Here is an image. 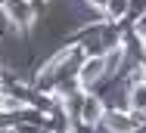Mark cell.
Here are the masks:
<instances>
[{
    "instance_id": "cell-1",
    "label": "cell",
    "mask_w": 146,
    "mask_h": 133,
    "mask_svg": "<svg viewBox=\"0 0 146 133\" xmlns=\"http://www.w3.org/2000/svg\"><path fill=\"white\" fill-rule=\"evenodd\" d=\"M103 71H106V59L103 56H90V59H84V65L78 71V84L81 87H93L96 80L103 78Z\"/></svg>"
},
{
    "instance_id": "cell-2",
    "label": "cell",
    "mask_w": 146,
    "mask_h": 133,
    "mask_svg": "<svg viewBox=\"0 0 146 133\" xmlns=\"http://www.w3.org/2000/svg\"><path fill=\"white\" fill-rule=\"evenodd\" d=\"M6 16L16 25H28L31 19H34V9H31L28 0H6Z\"/></svg>"
},
{
    "instance_id": "cell-3",
    "label": "cell",
    "mask_w": 146,
    "mask_h": 133,
    "mask_svg": "<svg viewBox=\"0 0 146 133\" xmlns=\"http://www.w3.org/2000/svg\"><path fill=\"white\" fill-rule=\"evenodd\" d=\"M103 118V102L96 99V96H87L84 102H81V121L84 124H96Z\"/></svg>"
},
{
    "instance_id": "cell-4",
    "label": "cell",
    "mask_w": 146,
    "mask_h": 133,
    "mask_svg": "<svg viewBox=\"0 0 146 133\" xmlns=\"http://www.w3.org/2000/svg\"><path fill=\"white\" fill-rule=\"evenodd\" d=\"M106 124H109L112 130H134L137 118H131V115H121V111H112V115L106 118Z\"/></svg>"
},
{
    "instance_id": "cell-5",
    "label": "cell",
    "mask_w": 146,
    "mask_h": 133,
    "mask_svg": "<svg viewBox=\"0 0 146 133\" xmlns=\"http://www.w3.org/2000/svg\"><path fill=\"white\" fill-rule=\"evenodd\" d=\"M131 108L140 111V115H146V84H137L131 90Z\"/></svg>"
},
{
    "instance_id": "cell-6",
    "label": "cell",
    "mask_w": 146,
    "mask_h": 133,
    "mask_svg": "<svg viewBox=\"0 0 146 133\" xmlns=\"http://www.w3.org/2000/svg\"><path fill=\"white\" fill-rule=\"evenodd\" d=\"M106 13H109V16H124V13H127V0H109V6H106Z\"/></svg>"
},
{
    "instance_id": "cell-7",
    "label": "cell",
    "mask_w": 146,
    "mask_h": 133,
    "mask_svg": "<svg viewBox=\"0 0 146 133\" xmlns=\"http://www.w3.org/2000/svg\"><path fill=\"white\" fill-rule=\"evenodd\" d=\"M0 108L3 111H16V108H22V102L13 99V96H0Z\"/></svg>"
},
{
    "instance_id": "cell-8",
    "label": "cell",
    "mask_w": 146,
    "mask_h": 133,
    "mask_svg": "<svg viewBox=\"0 0 146 133\" xmlns=\"http://www.w3.org/2000/svg\"><path fill=\"white\" fill-rule=\"evenodd\" d=\"M90 3H93L96 9H106V6H109V0H90Z\"/></svg>"
}]
</instances>
